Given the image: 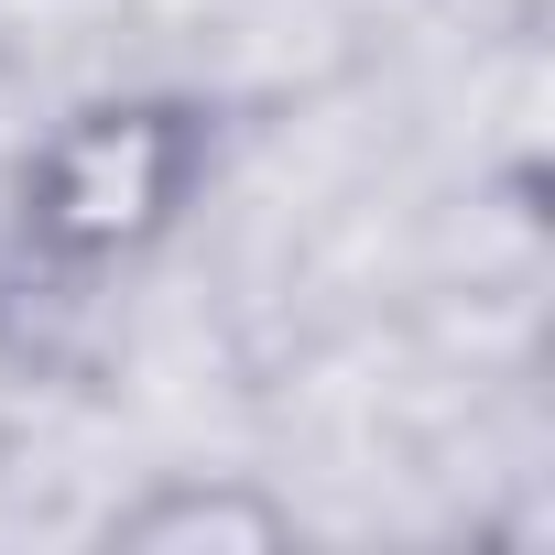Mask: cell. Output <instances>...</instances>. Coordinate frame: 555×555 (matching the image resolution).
Wrapping results in <instances>:
<instances>
[{
	"mask_svg": "<svg viewBox=\"0 0 555 555\" xmlns=\"http://www.w3.org/2000/svg\"><path fill=\"white\" fill-rule=\"evenodd\" d=\"M109 544H131V555H272V544H295V501H272L250 479H153L142 501L109 512Z\"/></svg>",
	"mask_w": 555,
	"mask_h": 555,
	"instance_id": "7a4b0ae2",
	"label": "cell"
},
{
	"mask_svg": "<svg viewBox=\"0 0 555 555\" xmlns=\"http://www.w3.org/2000/svg\"><path fill=\"white\" fill-rule=\"evenodd\" d=\"M218 131L196 99H88L23 164V240L66 272L142 261L207 185Z\"/></svg>",
	"mask_w": 555,
	"mask_h": 555,
	"instance_id": "6da1fadb",
	"label": "cell"
}]
</instances>
